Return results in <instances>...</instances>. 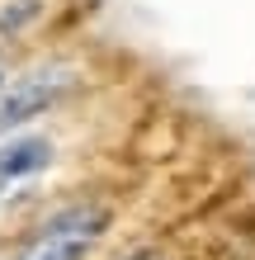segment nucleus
<instances>
[{
    "label": "nucleus",
    "instance_id": "1",
    "mask_svg": "<svg viewBox=\"0 0 255 260\" xmlns=\"http://www.w3.org/2000/svg\"><path fill=\"white\" fill-rule=\"evenodd\" d=\"M104 227H109V208L104 204H71L62 213H52L14 260H85L99 246Z\"/></svg>",
    "mask_w": 255,
    "mask_h": 260
},
{
    "label": "nucleus",
    "instance_id": "2",
    "mask_svg": "<svg viewBox=\"0 0 255 260\" xmlns=\"http://www.w3.org/2000/svg\"><path fill=\"white\" fill-rule=\"evenodd\" d=\"M66 85H71L66 67H43V71H28V76H19V81H10L5 95H0V142L14 137L19 123H28L33 114L52 109Z\"/></svg>",
    "mask_w": 255,
    "mask_h": 260
},
{
    "label": "nucleus",
    "instance_id": "3",
    "mask_svg": "<svg viewBox=\"0 0 255 260\" xmlns=\"http://www.w3.org/2000/svg\"><path fill=\"white\" fill-rule=\"evenodd\" d=\"M52 166V142L43 133H14L0 142V208L10 199H19L38 175H48Z\"/></svg>",
    "mask_w": 255,
    "mask_h": 260
},
{
    "label": "nucleus",
    "instance_id": "4",
    "mask_svg": "<svg viewBox=\"0 0 255 260\" xmlns=\"http://www.w3.org/2000/svg\"><path fill=\"white\" fill-rule=\"evenodd\" d=\"M5 85H10V71H5V62H0V95H5Z\"/></svg>",
    "mask_w": 255,
    "mask_h": 260
}]
</instances>
